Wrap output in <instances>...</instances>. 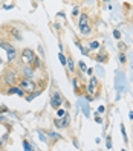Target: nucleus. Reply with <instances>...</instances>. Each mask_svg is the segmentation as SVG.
<instances>
[{"instance_id":"1","label":"nucleus","mask_w":133,"mask_h":151,"mask_svg":"<svg viewBox=\"0 0 133 151\" xmlns=\"http://www.w3.org/2000/svg\"><path fill=\"white\" fill-rule=\"evenodd\" d=\"M19 78H20V70H19V66L15 63L9 64L6 63L3 70L0 72V83L3 86V93L8 87H12V86H17L19 83Z\"/></svg>"},{"instance_id":"2","label":"nucleus","mask_w":133,"mask_h":151,"mask_svg":"<svg viewBox=\"0 0 133 151\" xmlns=\"http://www.w3.org/2000/svg\"><path fill=\"white\" fill-rule=\"evenodd\" d=\"M0 49H3L6 52V61L9 64H12V63L17 61V58H19V50H17V47L14 46V43L11 40H8L5 35L0 38Z\"/></svg>"},{"instance_id":"3","label":"nucleus","mask_w":133,"mask_h":151,"mask_svg":"<svg viewBox=\"0 0 133 151\" xmlns=\"http://www.w3.org/2000/svg\"><path fill=\"white\" fill-rule=\"evenodd\" d=\"M35 58V52L31 47H23L22 50H19V58L15 63L17 64H25V66H31L32 61Z\"/></svg>"},{"instance_id":"4","label":"nucleus","mask_w":133,"mask_h":151,"mask_svg":"<svg viewBox=\"0 0 133 151\" xmlns=\"http://www.w3.org/2000/svg\"><path fill=\"white\" fill-rule=\"evenodd\" d=\"M3 31H5V37L8 38V40H17V41H22V32L19 31V29H17L15 28V26H12V24H8V26H3V28H2Z\"/></svg>"},{"instance_id":"5","label":"nucleus","mask_w":133,"mask_h":151,"mask_svg":"<svg viewBox=\"0 0 133 151\" xmlns=\"http://www.w3.org/2000/svg\"><path fill=\"white\" fill-rule=\"evenodd\" d=\"M78 28H80V32H81V35H84V37L92 32V26H90V23H89V17H87V14H81V15H80Z\"/></svg>"},{"instance_id":"6","label":"nucleus","mask_w":133,"mask_h":151,"mask_svg":"<svg viewBox=\"0 0 133 151\" xmlns=\"http://www.w3.org/2000/svg\"><path fill=\"white\" fill-rule=\"evenodd\" d=\"M61 104H63V95H61L60 92H54L51 95V105H52V109L58 110L61 107Z\"/></svg>"},{"instance_id":"7","label":"nucleus","mask_w":133,"mask_h":151,"mask_svg":"<svg viewBox=\"0 0 133 151\" xmlns=\"http://www.w3.org/2000/svg\"><path fill=\"white\" fill-rule=\"evenodd\" d=\"M98 84H100L98 78L92 76V78H90V81H89V83H87V86H86V92H87L89 95L95 96V95H96V93H95V90H96V87H98Z\"/></svg>"},{"instance_id":"8","label":"nucleus","mask_w":133,"mask_h":151,"mask_svg":"<svg viewBox=\"0 0 133 151\" xmlns=\"http://www.w3.org/2000/svg\"><path fill=\"white\" fill-rule=\"evenodd\" d=\"M69 122H70V119H69V116L67 114H64V118L61 119V118H58V119H55L54 121V124L58 127V128H66L67 125H69Z\"/></svg>"},{"instance_id":"9","label":"nucleus","mask_w":133,"mask_h":151,"mask_svg":"<svg viewBox=\"0 0 133 151\" xmlns=\"http://www.w3.org/2000/svg\"><path fill=\"white\" fill-rule=\"evenodd\" d=\"M95 60L100 61V63H106V61H107V54H106V52H101V54H98L95 57Z\"/></svg>"},{"instance_id":"10","label":"nucleus","mask_w":133,"mask_h":151,"mask_svg":"<svg viewBox=\"0 0 133 151\" xmlns=\"http://www.w3.org/2000/svg\"><path fill=\"white\" fill-rule=\"evenodd\" d=\"M67 66H69V72H75V64H74V60L72 58H67Z\"/></svg>"},{"instance_id":"11","label":"nucleus","mask_w":133,"mask_h":151,"mask_svg":"<svg viewBox=\"0 0 133 151\" xmlns=\"http://www.w3.org/2000/svg\"><path fill=\"white\" fill-rule=\"evenodd\" d=\"M89 49H92V50L100 49V43H98V41H92L90 44H89Z\"/></svg>"},{"instance_id":"12","label":"nucleus","mask_w":133,"mask_h":151,"mask_svg":"<svg viewBox=\"0 0 133 151\" xmlns=\"http://www.w3.org/2000/svg\"><path fill=\"white\" fill-rule=\"evenodd\" d=\"M58 58H60V63H61V64H64V66L67 64V58H66V57L63 55V52H60V55H58Z\"/></svg>"},{"instance_id":"13","label":"nucleus","mask_w":133,"mask_h":151,"mask_svg":"<svg viewBox=\"0 0 133 151\" xmlns=\"http://www.w3.org/2000/svg\"><path fill=\"white\" fill-rule=\"evenodd\" d=\"M78 66H80V69H81V72H86V69H87V67H86V64L83 63V61H80Z\"/></svg>"},{"instance_id":"14","label":"nucleus","mask_w":133,"mask_h":151,"mask_svg":"<svg viewBox=\"0 0 133 151\" xmlns=\"http://www.w3.org/2000/svg\"><path fill=\"white\" fill-rule=\"evenodd\" d=\"M119 61H121L122 64L126 63V55H124V54H119Z\"/></svg>"},{"instance_id":"15","label":"nucleus","mask_w":133,"mask_h":151,"mask_svg":"<svg viewBox=\"0 0 133 151\" xmlns=\"http://www.w3.org/2000/svg\"><path fill=\"white\" fill-rule=\"evenodd\" d=\"M23 148H25V150H32V148L29 147V144H28L26 140H23Z\"/></svg>"},{"instance_id":"16","label":"nucleus","mask_w":133,"mask_h":151,"mask_svg":"<svg viewBox=\"0 0 133 151\" xmlns=\"http://www.w3.org/2000/svg\"><path fill=\"white\" fill-rule=\"evenodd\" d=\"M113 35H115V38H121V34H119V31H113Z\"/></svg>"},{"instance_id":"17","label":"nucleus","mask_w":133,"mask_h":151,"mask_svg":"<svg viewBox=\"0 0 133 151\" xmlns=\"http://www.w3.org/2000/svg\"><path fill=\"white\" fill-rule=\"evenodd\" d=\"M57 113H58V116H60V118H61V116H64V114H66V111H64V110H60V109L57 110Z\"/></svg>"},{"instance_id":"18","label":"nucleus","mask_w":133,"mask_h":151,"mask_svg":"<svg viewBox=\"0 0 133 151\" xmlns=\"http://www.w3.org/2000/svg\"><path fill=\"white\" fill-rule=\"evenodd\" d=\"M78 11H80L78 8H74V11H72V15H78Z\"/></svg>"},{"instance_id":"19","label":"nucleus","mask_w":133,"mask_h":151,"mask_svg":"<svg viewBox=\"0 0 133 151\" xmlns=\"http://www.w3.org/2000/svg\"><path fill=\"white\" fill-rule=\"evenodd\" d=\"M96 122H98V124H103V119L98 116V114H96Z\"/></svg>"},{"instance_id":"20","label":"nucleus","mask_w":133,"mask_h":151,"mask_svg":"<svg viewBox=\"0 0 133 151\" xmlns=\"http://www.w3.org/2000/svg\"><path fill=\"white\" fill-rule=\"evenodd\" d=\"M0 93H3V86H2V83H0Z\"/></svg>"},{"instance_id":"21","label":"nucleus","mask_w":133,"mask_h":151,"mask_svg":"<svg viewBox=\"0 0 133 151\" xmlns=\"http://www.w3.org/2000/svg\"><path fill=\"white\" fill-rule=\"evenodd\" d=\"M0 64H3V60H2V57H0Z\"/></svg>"}]
</instances>
